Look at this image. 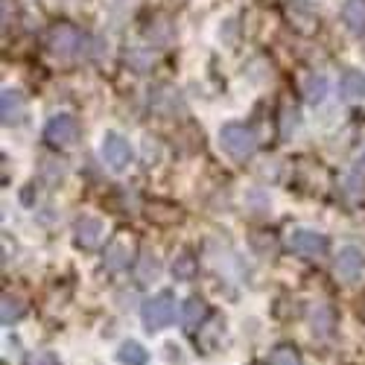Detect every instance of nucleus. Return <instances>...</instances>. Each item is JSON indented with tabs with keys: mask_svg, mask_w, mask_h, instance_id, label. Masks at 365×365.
I'll use <instances>...</instances> for the list:
<instances>
[{
	"mask_svg": "<svg viewBox=\"0 0 365 365\" xmlns=\"http://www.w3.org/2000/svg\"><path fill=\"white\" fill-rule=\"evenodd\" d=\"M333 269H336V275H339L342 281L354 284V281L362 275V269H365V255H362L356 246H345V249H339Z\"/></svg>",
	"mask_w": 365,
	"mask_h": 365,
	"instance_id": "1a4fd4ad",
	"label": "nucleus"
},
{
	"mask_svg": "<svg viewBox=\"0 0 365 365\" xmlns=\"http://www.w3.org/2000/svg\"><path fill=\"white\" fill-rule=\"evenodd\" d=\"M140 316H143V324H146L149 333H152V330H164V327L173 322V316H175V295H173L170 289L152 295V298L143 304Z\"/></svg>",
	"mask_w": 365,
	"mask_h": 365,
	"instance_id": "f03ea898",
	"label": "nucleus"
},
{
	"mask_svg": "<svg viewBox=\"0 0 365 365\" xmlns=\"http://www.w3.org/2000/svg\"><path fill=\"white\" fill-rule=\"evenodd\" d=\"M26 365H58V359H56L50 351H41V354H33V356H29Z\"/></svg>",
	"mask_w": 365,
	"mask_h": 365,
	"instance_id": "412c9836",
	"label": "nucleus"
},
{
	"mask_svg": "<svg viewBox=\"0 0 365 365\" xmlns=\"http://www.w3.org/2000/svg\"><path fill=\"white\" fill-rule=\"evenodd\" d=\"M289 249L307 260H316V257L327 255V237L313 231V228H295L289 234Z\"/></svg>",
	"mask_w": 365,
	"mask_h": 365,
	"instance_id": "39448f33",
	"label": "nucleus"
},
{
	"mask_svg": "<svg viewBox=\"0 0 365 365\" xmlns=\"http://www.w3.org/2000/svg\"><path fill=\"white\" fill-rule=\"evenodd\" d=\"M359 170H365V152H362V158H359Z\"/></svg>",
	"mask_w": 365,
	"mask_h": 365,
	"instance_id": "4be33fe9",
	"label": "nucleus"
},
{
	"mask_svg": "<svg viewBox=\"0 0 365 365\" xmlns=\"http://www.w3.org/2000/svg\"><path fill=\"white\" fill-rule=\"evenodd\" d=\"M196 272H199V266H196V257H193L190 252H181V255L175 257V263H173L175 281H193Z\"/></svg>",
	"mask_w": 365,
	"mask_h": 365,
	"instance_id": "dca6fc26",
	"label": "nucleus"
},
{
	"mask_svg": "<svg viewBox=\"0 0 365 365\" xmlns=\"http://www.w3.org/2000/svg\"><path fill=\"white\" fill-rule=\"evenodd\" d=\"M44 138H47V143H53V146H73L76 138H79L76 117H71V114H56V117H50V123H47V129H44Z\"/></svg>",
	"mask_w": 365,
	"mask_h": 365,
	"instance_id": "0eeeda50",
	"label": "nucleus"
},
{
	"mask_svg": "<svg viewBox=\"0 0 365 365\" xmlns=\"http://www.w3.org/2000/svg\"><path fill=\"white\" fill-rule=\"evenodd\" d=\"M73 240H76L79 249L91 252V249H97L100 242L106 240V225L97 217H79L76 225H73Z\"/></svg>",
	"mask_w": 365,
	"mask_h": 365,
	"instance_id": "6e6552de",
	"label": "nucleus"
},
{
	"mask_svg": "<svg viewBox=\"0 0 365 365\" xmlns=\"http://www.w3.org/2000/svg\"><path fill=\"white\" fill-rule=\"evenodd\" d=\"M135 240L129 234H117L111 242H108V249H106V269L111 272H120V269H129L135 263Z\"/></svg>",
	"mask_w": 365,
	"mask_h": 365,
	"instance_id": "423d86ee",
	"label": "nucleus"
},
{
	"mask_svg": "<svg viewBox=\"0 0 365 365\" xmlns=\"http://www.w3.org/2000/svg\"><path fill=\"white\" fill-rule=\"evenodd\" d=\"M342 18H345L351 33H362L365 29V0H345Z\"/></svg>",
	"mask_w": 365,
	"mask_h": 365,
	"instance_id": "ddd939ff",
	"label": "nucleus"
},
{
	"mask_svg": "<svg viewBox=\"0 0 365 365\" xmlns=\"http://www.w3.org/2000/svg\"><path fill=\"white\" fill-rule=\"evenodd\" d=\"M158 272H161V263L152 257V255H146L143 260H140V281H149V278H158Z\"/></svg>",
	"mask_w": 365,
	"mask_h": 365,
	"instance_id": "aec40b11",
	"label": "nucleus"
},
{
	"mask_svg": "<svg viewBox=\"0 0 365 365\" xmlns=\"http://www.w3.org/2000/svg\"><path fill=\"white\" fill-rule=\"evenodd\" d=\"M100 155H103V164L111 170V173H123L129 164H132V146L123 135L117 132H108L100 143Z\"/></svg>",
	"mask_w": 365,
	"mask_h": 365,
	"instance_id": "7ed1b4c3",
	"label": "nucleus"
},
{
	"mask_svg": "<svg viewBox=\"0 0 365 365\" xmlns=\"http://www.w3.org/2000/svg\"><path fill=\"white\" fill-rule=\"evenodd\" d=\"M269 365H301V356H298V351L292 345H281V348L272 351Z\"/></svg>",
	"mask_w": 365,
	"mask_h": 365,
	"instance_id": "6ab92c4d",
	"label": "nucleus"
},
{
	"mask_svg": "<svg viewBox=\"0 0 365 365\" xmlns=\"http://www.w3.org/2000/svg\"><path fill=\"white\" fill-rule=\"evenodd\" d=\"M342 94L348 100H365V73L362 71H345V76H342Z\"/></svg>",
	"mask_w": 365,
	"mask_h": 365,
	"instance_id": "4468645a",
	"label": "nucleus"
},
{
	"mask_svg": "<svg viewBox=\"0 0 365 365\" xmlns=\"http://www.w3.org/2000/svg\"><path fill=\"white\" fill-rule=\"evenodd\" d=\"M207 316V307H205V301L202 298H187L185 304H181V322H185L187 330H196Z\"/></svg>",
	"mask_w": 365,
	"mask_h": 365,
	"instance_id": "9b49d317",
	"label": "nucleus"
},
{
	"mask_svg": "<svg viewBox=\"0 0 365 365\" xmlns=\"http://www.w3.org/2000/svg\"><path fill=\"white\" fill-rule=\"evenodd\" d=\"M324 94H327V79L324 76H310L307 82H304V100L307 103H322L324 100Z\"/></svg>",
	"mask_w": 365,
	"mask_h": 365,
	"instance_id": "a211bd4d",
	"label": "nucleus"
},
{
	"mask_svg": "<svg viewBox=\"0 0 365 365\" xmlns=\"http://www.w3.org/2000/svg\"><path fill=\"white\" fill-rule=\"evenodd\" d=\"M24 313H26V304H24L21 298L4 295V304H0V322L9 327V324H15L18 319H24Z\"/></svg>",
	"mask_w": 365,
	"mask_h": 365,
	"instance_id": "2eb2a0df",
	"label": "nucleus"
},
{
	"mask_svg": "<svg viewBox=\"0 0 365 365\" xmlns=\"http://www.w3.org/2000/svg\"><path fill=\"white\" fill-rule=\"evenodd\" d=\"M85 44V36L71 24H58L50 29V53L58 58H73Z\"/></svg>",
	"mask_w": 365,
	"mask_h": 365,
	"instance_id": "20e7f679",
	"label": "nucleus"
},
{
	"mask_svg": "<svg viewBox=\"0 0 365 365\" xmlns=\"http://www.w3.org/2000/svg\"><path fill=\"white\" fill-rule=\"evenodd\" d=\"M310 324H313V336H316V339H327L330 330H333V324H336V316H333V310L327 307V304H322V307L313 310Z\"/></svg>",
	"mask_w": 365,
	"mask_h": 365,
	"instance_id": "f8f14e48",
	"label": "nucleus"
},
{
	"mask_svg": "<svg viewBox=\"0 0 365 365\" xmlns=\"http://www.w3.org/2000/svg\"><path fill=\"white\" fill-rule=\"evenodd\" d=\"M220 143H222V149L228 152L231 158L242 161V158L255 155L257 135H255V129L246 126V123H225V126L220 129Z\"/></svg>",
	"mask_w": 365,
	"mask_h": 365,
	"instance_id": "f257e3e1",
	"label": "nucleus"
},
{
	"mask_svg": "<svg viewBox=\"0 0 365 365\" xmlns=\"http://www.w3.org/2000/svg\"><path fill=\"white\" fill-rule=\"evenodd\" d=\"M0 114H4V126H18L24 114H26V106H24V97L18 91L6 88L4 94H0Z\"/></svg>",
	"mask_w": 365,
	"mask_h": 365,
	"instance_id": "9d476101",
	"label": "nucleus"
},
{
	"mask_svg": "<svg viewBox=\"0 0 365 365\" xmlns=\"http://www.w3.org/2000/svg\"><path fill=\"white\" fill-rule=\"evenodd\" d=\"M117 359L123 365H146V351L138 342H123L117 351Z\"/></svg>",
	"mask_w": 365,
	"mask_h": 365,
	"instance_id": "f3484780",
	"label": "nucleus"
}]
</instances>
